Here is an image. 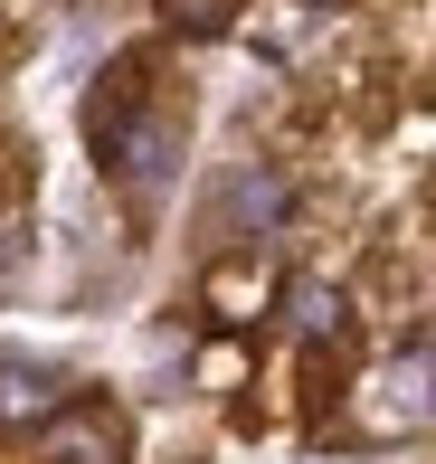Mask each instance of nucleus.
<instances>
[{
  "label": "nucleus",
  "mask_w": 436,
  "mask_h": 464,
  "mask_svg": "<svg viewBox=\"0 0 436 464\" xmlns=\"http://www.w3.org/2000/svg\"><path fill=\"white\" fill-rule=\"evenodd\" d=\"M48 464H114L105 417H57V427H48Z\"/></svg>",
  "instance_id": "obj_4"
},
{
  "label": "nucleus",
  "mask_w": 436,
  "mask_h": 464,
  "mask_svg": "<svg viewBox=\"0 0 436 464\" xmlns=\"http://www.w3.org/2000/svg\"><path fill=\"white\" fill-rule=\"evenodd\" d=\"M171 10L190 19V29H218V19H228V0H171Z\"/></svg>",
  "instance_id": "obj_6"
},
{
  "label": "nucleus",
  "mask_w": 436,
  "mask_h": 464,
  "mask_svg": "<svg viewBox=\"0 0 436 464\" xmlns=\"http://www.w3.org/2000/svg\"><path fill=\"white\" fill-rule=\"evenodd\" d=\"M38 417H57V379L29 361H0V427H38Z\"/></svg>",
  "instance_id": "obj_2"
},
{
  "label": "nucleus",
  "mask_w": 436,
  "mask_h": 464,
  "mask_svg": "<svg viewBox=\"0 0 436 464\" xmlns=\"http://www.w3.org/2000/svg\"><path fill=\"white\" fill-rule=\"evenodd\" d=\"M332 323H342V294H332V285H295V332H314V342H323Z\"/></svg>",
  "instance_id": "obj_5"
},
{
  "label": "nucleus",
  "mask_w": 436,
  "mask_h": 464,
  "mask_svg": "<svg viewBox=\"0 0 436 464\" xmlns=\"http://www.w3.org/2000/svg\"><path fill=\"white\" fill-rule=\"evenodd\" d=\"M380 427H427L436 417V351H408V361L380 370V398H370Z\"/></svg>",
  "instance_id": "obj_1"
},
{
  "label": "nucleus",
  "mask_w": 436,
  "mask_h": 464,
  "mask_svg": "<svg viewBox=\"0 0 436 464\" xmlns=\"http://www.w3.org/2000/svg\"><path fill=\"white\" fill-rule=\"evenodd\" d=\"M114 152H123V180H133V189H161L171 161H180V142H171V123H133Z\"/></svg>",
  "instance_id": "obj_3"
}]
</instances>
